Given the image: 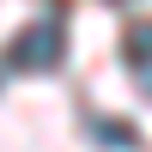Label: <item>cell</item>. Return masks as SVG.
Returning a JSON list of instances; mask_svg holds the SVG:
<instances>
[{
  "label": "cell",
  "instance_id": "7a4b0ae2",
  "mask_svg": "<svg viewBox=\"0 0 152 152\" xmlns=\"http://www.w3.org/2000/svg\"><path fill=\"white\" fill-rule=\"evenodd\" d=\"M122 61H128L134 73L152 67V18H140V24H128V31H122Z\"/></svg>",
  "mask_w": 152,
  "mask_h": 152
},
{
  "label": "cell",
  "instance_id": "6da1fadb",
  "mask_svg": "<svg viewBox=\"0 0 152 152\" xmlns=\"http://www.w3.org/2000/svg\"><path fill=\"white\" fill-rule=\"evenodd\" d=\"M61 55H67V18L55 6L6 43V67H18V73H49V67H61Z\"/></svg>",
  "mask_w": 152,
  "mask_h": 152
},
{
  "label": "cell",
  "instance_id": "3957f363",
  "mask_svg": "<svg viewBox=\"0 0 152 152\" xmlns=\"http://www.w3.org/2000/svg\"><path fill=\"white\" fill-rule=\"evenodd\" d=\"M91 140H97V146H122V152H134V146H140V134L122 128V122H104V116H97V122H91Z\"/></svg>",
  "mask_w": 152,
  "mask_h": 152
}]
</instances>
